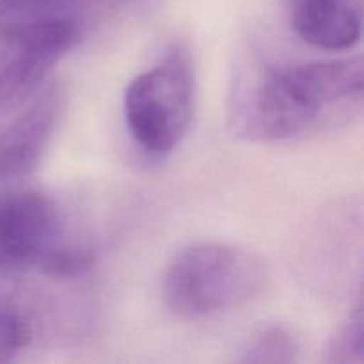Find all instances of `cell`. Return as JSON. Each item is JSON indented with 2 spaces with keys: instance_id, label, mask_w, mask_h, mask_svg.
<instances>
[{
  "instance_id": "obj_1",
  "label": "cell",
  "mask_w": 364,
  "mask_h": 364,
  "mask_svg": "<svg viewBox=\"0 0 364 364\" xmlns=\"http://www.w3.org/2000/svg\"><path fill=\"white\" fill-rule=\"evenodd\" d=\"M363 57L267 68L237 92L233 127L240 137L283 142L333 123L338 112L361 109Z\"/></svg>"
},
{
  "instance_id": "obj_11",
  "label": "cell",
  "mask_w": 364,
  "mask_h": 364,
  "mask_svg": "<svg viewBox=\"0 0 364 364\" xmlns=\"http://www.w3.org/2000/svg\"><path fill=\"white\" fill-rule=\"evenodd\" d=\"M91 249L78 244H64L60 242L57 247H53L48 255L39 263V269L52 277L60 279H71V277L84 276L92 267Z\"/></svg>"
},
{
  "instance_id": "obj_7",
  "label": "cell",
  "mask_w": 364,
  "mask_h": 364,
  "mask_svg": "<svg viewBox=\"0 0 364 364\" xmlns=\"http://www.w3.org/2000/svg\"><path fill=\"white\" fill-rule=\"evenodd\" d=\"M287 7L294 31L315 48L348 50L361 38V0H287Z\"/></svg>"
},
{
  "instance_id": "obj_4",
  "label": "cell",
  "mask_w": 364,
  "mask_h": 364,
  "mask_svg": "<svg viewBox=\"0 0 364 364\" xmlns=\"http://www.w3.org/2000/svg\"><path fill=\"white\" fill-rule=\"evenodd\" d=\"M77 36V23L63 14L0 25V116L38 91Z\"/></svg>"
},
{
  "instance_id": "obj_8",
  "label": "cell",
  "mask_w": 364,
  "mask_h": 364,
  "mask_svg": "<svg viewBox=\"0 0 364 364\" xmlns=\"http://www.w3.org/2000/svg\"><path fill=\"white\" fill-rule=\"evenodd\" d=\"M299 352L301 348L290 331L283 326H267L249 338L238 361L288 364L297 361Z\"/></svg>"
},
{
  "instance_id": "obj_10",
  "label": "cell",
  "mask_w": 364,
  "mask_h": 364,
  "mask_svg": "<svg viewBox=\"0 0 364 364\" xmlns=\"http://www.w3.org/2000/svg\"><path fill=\"white\" fill-rule=\"evenodd\" d=\"M32 341V323L23 309L0 299V363L13 361Z\"/></svg>"
},
{
  "instance_id": "obj_5",
  "label": "cell",
  "mask_w": 364,
  "mask_h": 364,
  "mask_svg": "<svg viewBox=\"0 0 364 364\" xmlns=\"http://www.w3.org/2000/svg\"><path fill=\"white\" fill-rule=\"evenodd\" d=\"M59 237L52 199L38 191H0V265L39 267Z\"/></svg>"
},
{
  "instance_id": "obj_9",
  "label": "cell",
  "mask_w": 364,
  "mask_h": 364,
  "mask_svg": "<svg viewBox=\"0 0 364 364\" xmlns=\"http://www.w3.org/2000/svg\"><path fill=\"white\" fill-rule=\"evenodd\" d=\"M323 361L338 364H361L364 361V316L361 301L331 336Z\"/></svg>"
},
{
  "instance_id": "obj_6",
  "label": "cell",
  "mask_w": 364,
  "mask_h": 364,
  "mask_svg": "<svg viewBox=\"0 0 364 364\" xmlns=\"http://www.w3.org/2000/svg\"><path fill=\"white\" fill-rule=\"evenodd\" d=\"M64 112V91L50 84L0 127V181L31 174L41 164Z\"/></svg>"
},
{
  "instance_id": "obj_3",
  "label": "cell",
  "mask_w": 364,
  "mask_h": 364,
  "mask_svg": "<svg viewBox=\"0 0 364 364\" xmlns=\"http://www.w3.org/2000/svg\"><path fill=\"white\" fill-rule=\"evenodd\" d=\"M194 112V70L187 50L173 46L164 59L137 75L124 92V119L135 144L164 156L185 137Z\"/></svg>"
},
{
  "instance_id": "obj_2",
  "label": "cell",
  "mask_w": 364,
  "mask_h": 364,
  "mask_svg": "<svg viewBox=\"0 0 364 364\" xmlns=\"http://www.w3.org/2000/svg\"><path fill=\"white\" fill-rule=\"evenodd\" d=\"M267 283L263 259L226 242H198L181 249L164 276V301L181 318H206L240 308Z\"/></svg>"
}]
</instances>
